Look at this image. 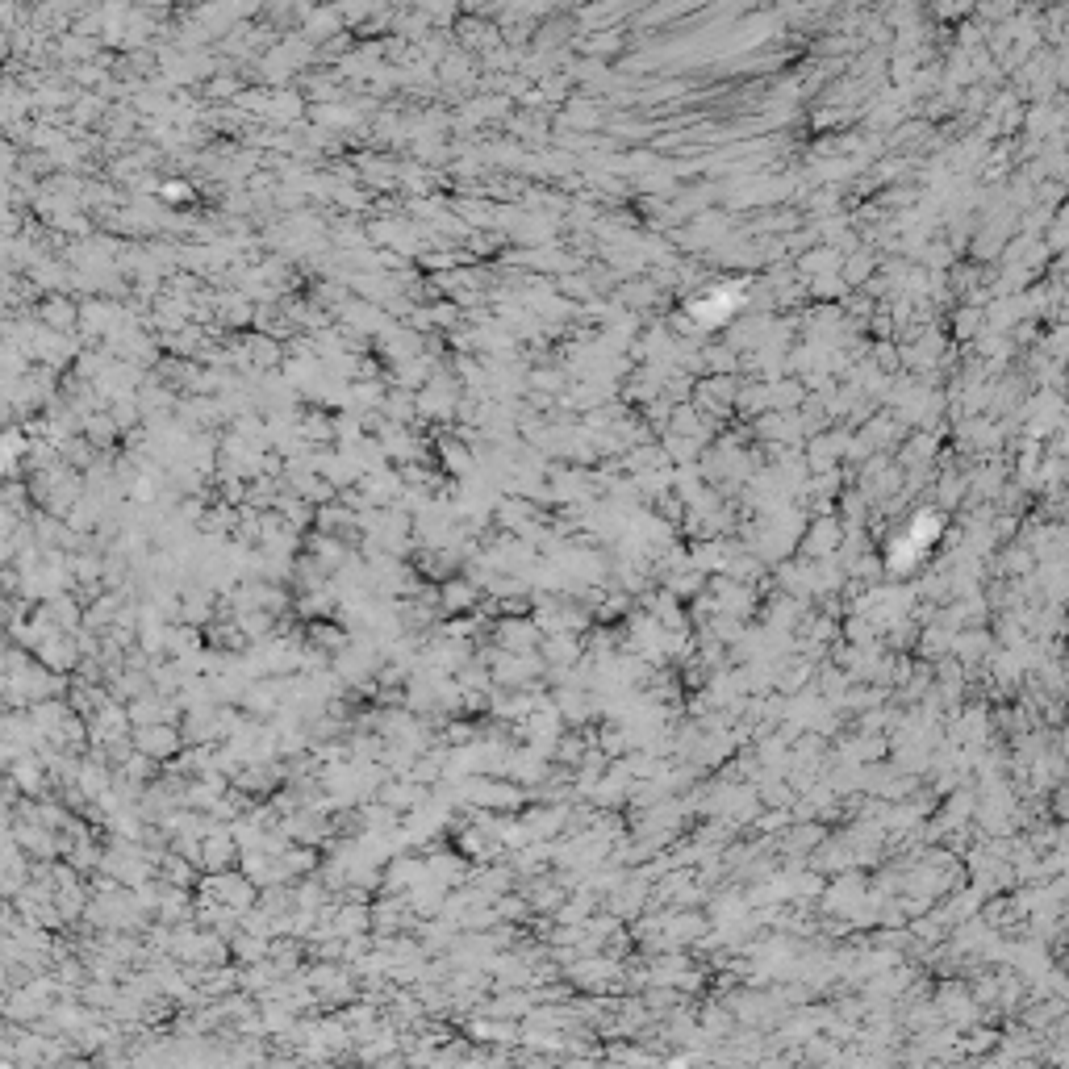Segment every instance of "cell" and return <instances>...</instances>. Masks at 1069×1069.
Segmentation results:
<instances>
[{
    "instance_id": "1",
    "label": "cell",
    "mask_w": 1069,
    "mask_h": 1069,
    "mask_svg": "<svg viewBox=\"0 0 1069 1069\" xmlns=\"http://www.w3.org/2000/svg\"><path fill=\"white\" fill-rule=\"evenodd\" d=\"M134 748L151 760H168L176 748H180V735L168 727V723H147L134 731Z\"/></svg>"
},
{
    "instance_id": "2",
    "label": "cell",
    "mask_w": 1069,
    "mask_h": 1069,
    "mask_svg": "<svg viewBox=\"0 0 1069 1069\" xmlns=\"http://www.w3.org/2000/svg\"><path fill=\"white\" fill-rule=\"evenodd\" d=\"M9 781L21 790V794H34L42 790V781H46V765H42V756L38 752H21L13 765H9Z\"/></svg>"
},
{
    "instance_id": "3",
    "label": "cell",
    "mask_w": 1069,
    "mask_h": 1069,
    "mask_svg": "<svg viewBox=\"0 0 1069 1069\" xmlns=\"http://www.w3.org/2000/svg\"><path fill=\"white\" fill-rule=\"evenodd\" d=\"M21 451H26V443H21L13 431L0 435V477H13V472H17V460H21Z\"/></svg>"
}]
</instances>
